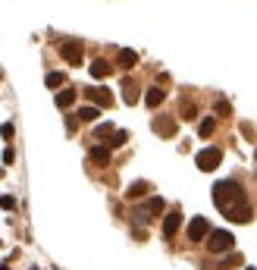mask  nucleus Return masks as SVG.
I'll return each instance as SVG.
<instances>
[{"instance_id": "obj_15", "label": "nucleus", "mask_w": 257, "mask_h": 270, "mask_svg": "<svg viewBox=\"0 0 257 270\" xmlns=\"http://www.w3.org/2000/svg\"><path fill=\"white\" fill-rule=\"evenodd\" d=\"M91 160H94V164H107V160H110V148H91Z\"/></svg>"}, {"instance_id": "obj_18", "label": "nucleus", "mask_w": 257, "mask_h": 270, "mask_svg": "<svg viewBox=\"0 0 257 270\" xmlns=\"http://www.w3.org/2000/svg\"><path fill=\"white\" fill-rule=\"evenodd\" d=\"M47 85L60 88V85H63V72H47Z\"/></svg>"}, {"instance_id": "obj_3", "label": "nucleus", "mask_w": 257, "mask_h": 270, "mask_svg": "<svg viewBox=\"0 0 257 270\" xmlns=\"http://www.w3.org/2000/svg\"><path fill=\"white\" fill-rule=\"evenodd\" d=\"M220 160H223V151H220V148H204V151H198L194 164H198V170L210 173V170H217V164H220Z\"/></svg>"}, {"instance_id": "obj_8", "label": "nucleus", "mask_w": 257, "mask_h": 270, "mask_svg": "<svg viewBox=\"0 0 257 270\" xmlns=\"http://www.w3.org/2000/svg\"><path fill=\"white\" fill-rule=\"evenodd\" d=\"M179 223H182V214H176V210H173V214H166V220H163V236H166V239H173V236H176Z\"/></svg>"}, {"instance_id": "obj_6", "label": "nucleus", "mask_w": 257, "mask_h": 270, "mask_svg": "<svg viewBox=\"0 0 257 270\" xmlns=\"http://www.w3.org/2000/svg\"><path fill=\"white\" fill-rule=\"evenodd\" d=\"M85 98L94 101V107H107V104H113V95H110L107 88H85Z\"/></svg>"}, {"instance_id": "obj_17", "label": "nucleus", "mask_w": 257, "mask_h": 270, "mask_svg": "<svg viewBox=\"0 0 257 270\" xmlns=\"http://www.w3.org/2000/svg\"><path fill=\"white\" fill-rule=\"evenodd\" d=\"M213 126H217V120H213V116H207V120H201V126H198L201 138H207V135H213Z\"/></svg>"}, {"instance_id": "obj_12", "label": "nucleus", "mask_w": 257, "mask_h": 270, "mask_svg": "<svg viewBox=\"0 0 257 270\" xmlns=\"http://www.w3.org/2000/svg\"><path fill=\"white\" fill-rule=\"evenodd\" d=\"M75 116H79L82 123H94V120L100 116V107H94V104H91V107H82V110L75 113Z\"/></svg>"}, {"instance_id": "obj_14", "label": "nucleus", "mask_w": 257, "mask_h": 270, "mask_svg": "<svg viewBox=\"0 0 257 270\" xmlns=\"http://www.w3.org/2000/svg\"><path fill=\"white\" fill-rule=\"evenodd\" d=\"M154 129H157L160 135H173L176 132V123L173 120H154Z\"/></svg>"}, {"instance_id": "obj_7", "label": "nucleus", "mask_w": 257, "mask_h": 270, "mask_svg": "<svg viewBox=\"0 0 257 270\" xmlns=\"http://www.w3.org/2000/svg\"><path fill=\"white\" fill-rule=\"evenodd\" d=\"M160 210H163V198H151L144 207L135 210V217H138V220H151V217H154V214H160Z\"/></svg>"}, {"instance_id": "obj_21", "label": "nucleus", "mask_w": 257, "mask_h": 270, "mask_svg": "<svg viewBox=\"0 0 257 270\" xmlns=\"http://www.w3.org/2000/svg\"><path fill=\"white\" fill-rule=\"evenodd\" d=\"M213 110H217L220 116H229V104H226V101H217V107H213Z\"/></svg>"}, {"instance_id": "obj_9", "label": "nucleus", "mask_w": 257, "mask_h": 270, "mask_svg": "<svg viewBox=\"0 0 257 270\" xmlns=\"http://www.w3.org/2000/svg\"><path fill=\"white\" fill-rule=\"evenodd\" d=\"M163 98H166L163 88H148V95H144V104H148V107H157V104H163Z\"/></svg>"}, {"instance_id": "obj_2", "label": "nucleus", "mask_w": 257, "mask_h": 270, "mask_svg": "<svg viewBox=\"0 0 257 270\" xmlns=\"http://www.w3.org/2000/svg\"><path fill=\"white\" fill-rule=\"evenodd\" d=\"M235 245V239H232V233H226V230H213L207 236V248L213 251V255H223V251H232Z\"/></svg>"}, {"instance_id": "obj_19", "label": "nucleus", "mask_w": 257, "mask_h": 270, "mask_svg": "<svg viewBox=\"0 0 257 270\" xmlns=\"http://www.w3.org/2000/svg\"><path fill=\"white\" fill-rule=\"evenodd\" d=\"M126 138H128L126 132H116V135H113V141H107V145H110V148H119V145H126Z\"/></svg>"}, {"instance_id": "obj_13", "label": "nucleus", "mask_w": 257, "mask_h": 270, "mask_svg": "<svg viewBox=\"0 0 257 270\" xmlns=\"http://www.w3.org/2000/svg\"><path fill=\"white\" fill-rule=\"evenodd\" d=\"M91 75H94V79H104V75H110V63H107V60H94V63H91Z\"/></svg>"}, {"instance_id": "obj_24", "label": "nucleus", "mask_w": 257, "mask_h": 270, "mask_svg": "<svg viewBox=\"0 0 257 270\" xmlns=\"http://www.w3.org/2000/svg\"><path fill=\"white\" fill-rule=\"evenodd\" d=\"M182 113H185V120H194V107L192 104H182Z\"/></svg>"}, {"instance_id": "obj_25", "label": "nucleus", "mask_w": 257, "mask_h": 270, "mask_svg": "<svg viewBox=\"0 0 257 270\" xmlns=\"http://www.w3.org/2000/svg\"><path fill=\"white\" fill-rule=\"evenodd\" d=\"M13 157H16L13 148H6V151H3V164H13Z\"/></svg>"}, {"instance_id": "obj_20", "label": "nucleus", "mask_w": 257, "mask_h": 270, "mask_svg": "<svg viewBox=\"0 0 257 270\" xmlns=\"http://www.w3.org/2000/svg\"><path fill=\"white\" fill-rule=\"evenodd\" d=\"M0 207H3V210H13V207H16V198H13V195H3V198H0Z\"/></svg>"}, {"instance_id": "obj_1", "label": "nucleus", "mask_w": 257, "mask_h": 270, "mask_svg": "<svg viewBox=\"0 0 257 270\" xmlns=\"http://www.w3.org/2000/svg\"><path fill=\"white\" fill-rule=\"evenodd\" d=\"M213 201H217V207L232 223H248L251 220V207H248L245 192H242V185H238L235 179H223V182L213 185Z\"/></svg>"}, {"instance_id": "obj_16", "label": "nucleus", "mask_w": 257, "mask_h": 270, "mask_svg": "<svg viewBox=\"0 0 257 270\" xmlns=\"http://www.w3.org/2000/svg\"><path fill=\"white\" fill-rule=\"evenodd\" d=\"M128 198H141V195H148V182H132V189L126 192Z\"/></svg>"}, {"instance_id": "obj_22", "label": "nucleus", "mask_w": 257, "mask_h": 270, "mask_svg": "<svg viewBox=\"0 0 257 270\" xmlns=\"http://www.w3.org/2000/svg\"><path fill=\"white\" fill-rule=\"evenodd\" d=\"M0 135H3V138H13V123H3V126H0Z\"/></svg>"}, {"instance_id": "obj_10", "label": "nucleus", "mask_w": 257, "mask_h": 270, "mask_svg": "<svg viewBox=\"0 0 257 270\" xmlns=\"http://www.w3.org/2000/svg\"><path fill=\"white\" fill-rule=\"evenodd\" d=\"M138 63V54H135V50H119V66H123V69H132V66Z\"/></svg>"}, {"instance_id": "obj_11", "label": "nucleus", "mask_w": 257, "mask_h": 270, "mask_svg": "<svg viewBox=\"0 0 257 270\" xmlns=\"http://www.w3.org/2000/svg\"><path fill=\"white\" fill-rule=\"evenodd\" d=\"M72 104H75V91L72 88H63L57 95V107H63V110H66V107H72Z\"/></svg>"}, {"instance_id": "obj_23", "label": "nucleus", "mask_w": 257, "mask_h": 270, "mask_svg": "<svg viewBox=\"0 0 257 270\" xmlns=\"http://www.w3.org/2000/svg\"><path fill=\"white\" fill-rule=\"evenodd\" d=\"M110 132H113V126H110V123H104V126H97V138H104V135H110Z\"/></svg>"}, {"instance_id": "obj_5", "label": "nucleus", "mask_w": 257, "mask_h": 270, "mask_svg": "<svg viewBox=\"0 0 257 270\" xmlns=\"http://www.w3.org/2000/svg\"><path fill=\"white\" fill-rule=\"evenodd\" d=\"M60 54H63V60H66V63L82 66V44H79V41H66V44L60 47Z\"/></svg>"}, {"instance_id": "obj_4", "label": "nucleus", "mask_w": 257, "mask_h": 270, "mask_svg": "<svg viewBox=\"0 0 257 270\" xmlns=\"http://www.w3.org/2000/svg\"><path fill=\"white\" fill-rule=\"evenodd\" d=\"M210 236V223L204 220V217H194L192 223H188V242H201Z\"/></svg>"}]
</instances>
